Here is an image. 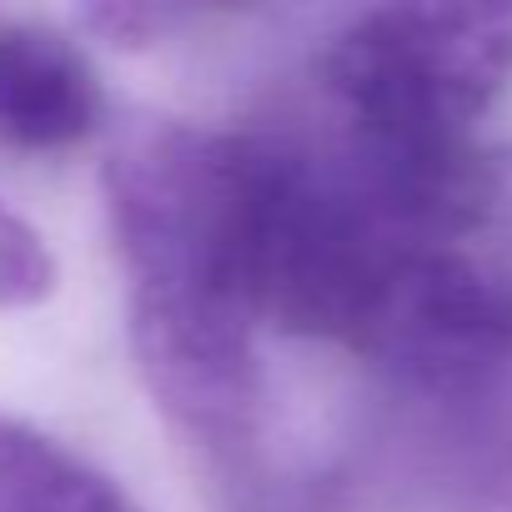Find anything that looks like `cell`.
I'll return each mask as SVG.
<instances>
[{
	"label": "cell",
	"instance_id": "52a82bcc",
	"mask_svg": "<svg viewBox=\"0 0 512 512\" xmlns=\"http://www.w3.org/2000/svg\"><path fill=\"white\" fill-rule=\"evenodd\" d=\"M236 512H347V492L332 472H282Z\"/></svg>",
	"mask_w": 512,
	"mask_h": 512
},
{
	"label": "cell",
	"instance_id": "277c9868",
	"mask_svg": "<svg viewBox=\"0 0 512 512\" xmlns=\"http://www.w3.org/2000/svg\"><path fill=\"white\" fill-rule=\"evenodd\" d=\"M106 91L91 56L56 26L0 21V146L61 156L106 126Z\"/></svg>",
	"mask_w": 512,
	"mask_h": 512
},
{
	"label": "cell",
	"instance_id": "7a4b0ae2",
	"mask_svg": "<svg viewBox=\"0 0 512 512\" xmlns=\"http://www.w3.org/2000/svg\"><path fill=\"white\" fill-rule=\"evenodd\" d=\"M136 372L196 457L216 512L277 472L262 447L267 377L256 312V131L146 116L106 156Z\"/></svg>",
	"mask_w": 512,
	"mask_h": 512
},
{
	"label": "cell",
	"instance_id": "6da1fadb",
	"mask_svg": "<svg viewBox=\"0 0 512 512\" xmlns=\"http://www.w3.org/2000/svg\"><path fill=\"white\" fill-rule=\"evenodd\" d=\"M256 312L422 392L512 362V141L422 161L256 131Z\"/></svg>",
	"mask_w": 512,
	"mask_h": 512
},
{
	"label": "cell",
	"instance_id": "ba28073f",
	"mask_svg": "<svg viewBox=\"0 0 512 512\" xmlns=\"http://www.w3.org/2000/svg\"><path fill=\"white\" fill-rule=\"evenodd\" d=\"M36 512H141L106 472H96L86 457L71 462V472L41 497Z\"/></svg>",
	"mask_w": 512,
	"mask_h": 512
},
{
	"label": "cell",
	"instance_id": "3957f363",
	"mask_svg": "<svg viewBox=\"0 0 512 512\" xmlns=\"http://www.w3.org/2000/svg\"><path fill=\"white\" fill-rule=\"evenodd\" d=\"M327 131L367 156L422 161L482 141L512 86V6H377L317 51Z\"/></svg>",
	"mask_w": 512,
	"mask_h": 512
},
{
	"label": "cell",
	"instance_id": "8992f818",
	"mask_svg": "<svg viewBox=\"0 0 512 512\" xmlns=\"http://www.w3.org/2000/svg\"><path fill=\"white\" fill-rule=\"evenodd\" d=\"M56 256L46 246V236L0 201V307L21 312V307H41L56 292Z\"/></svg>",
	"mask_w": 512,
	"mask_h": 512
},
{
	"label": "cell",
	"instance_id": "5b68a950",
	"mask_svg": "<svg viewBox=\"0 0 512 512\" xmlns=\"http://www.w3.org/2000/svg\"><path fill=\"white\" fill-rule=\"evenodd\" d=\"M71 462L76 452L61 447L56 437L0 417V512H36Z\"/></svg>",
	"mask_w": 512,
	"mask_h": 512
}]
</instances>
